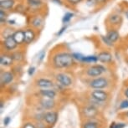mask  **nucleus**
I'll return each instance as SVG.
<instances>
[{"label":"nucleus","instance_id":"nucleus-1","mask_svg":"<svg viewBox=\"0 0 128 128\" xmlns=\"http://www.w3.org/2000/svg\"><path fill=\"white\" fill-rule=\"evenodd\" d=\"M49 64L54 70H68L76 66V60L74 59L72 53L66 50H57L50 55Z\"/></svg>","mask_w":128,"mask_h":128},{"label":"nucleus","instance_id":"nucleus-2","mask_svg":"<svg viewBox=\"0 0 128 128\" xmlns=\"http://www.w3.org/2000/svg\"><path fill=\"white\" fill-rule=\"evenodd\" d=\"M78 113L80 122L89 120L106 119L105 114L102 110L84 101H82L81 104H80L78 106Z\"/></svg>","mask_w":128,"mask_h":128},{"label":"nucleus","instance_id":"nucleus-3","mask_svg":"<svg viewBox=\"0 0 128 128\" xmlns=\"http://www.w3.org/2000/svg\"><path fill=\"white\" fill-rule=\"evenodd\" d=\"M86 84L90 90H110L113 86V81L110 77L101 76L96 78L86 80Z\"/></svg>","mask_w":128,"mask_h":128},{"label":"nucleus","instance_id":"nucleus-4","mask_svg":"<svg viewBox=\"0 0 128 128\" xmlns=\"http://www.w3.org/2000/svg\"><path fill=\"white\" fill-rule=\"evenodd\" d=\"M107 71V68L104 66L103 64H90V66H86L81 72V74L83 78L86 80L96 78V77L103 76L104 74L106 73Z\"/></svg>","mask_w":128,"mask_h":128},{"label":"nucleus","instance_id":"nucleus-5","mask_svg":"<svg viewBox=\"0 0 128 128\" xmlns=\"http://www.w3.org/2000/svg\"><path fill=\"white\" fill-rule=\"evenodd\" d=\"M53 79L57 84L63 88H68L73 84V78L68 73L64 71H58L53 74Z\"/></svg>","mask_w":128,"mask_h":128},{"label":"nucleus","instance_id":"nucleus-6","mask_svg":"<svg viewBox=\"0 0 128 128\" xmlns=\"http://www.w3.org/2000/svg\"><path fill=\"white\" fill-rule=\"evenodd\" d=\"M88 95L94 100L101 103L108 104V105L112 100V94L109 90H90Z\"/></svg>","mask_w":128,"mask_h":128},{"label":"nucleus","instance_id":"nucleus-7","mask_svg":"<svg viewBox=\"0 0 128 128\" xmlns=\"http://www.w3.org/2000/svg\"><path fill=\"white\" fill-rule=\"evenodd\" d=\"M33 86L36 90H40V89H49V88H54L56 86V82L54 80V79H50L47 77L40 76L36 77L34 80Z\"/></svg>","mask_w":128,"mask_h":128},{"label":"nucleus","instance_id":"nucleus-8","mask_svg":"<svg viewBox=\"0 0 128 128\" xmlns=\"http://www.w3.org/2000/svg\"><path fill=\"white\" fill-rule=\"evenodd\" d=\"M80 128H107V119L84 120L80 122Z\"/></svg>","mask_w":128,"mask_h":128},{"label":"nucleus","instance_id":"nucleus-9","mask_svg":"<svg viewBox=\"0 0 128 128\" xmlns=\"http://www.w3.org/2000/svg\"><path fill=\"white\" fill-rule=\"evenodd\" d=\"M59 119V110H47L44 115L43 120L49 128H53Z\"/></svg>","mask_w":128,"mask_h":128},{"label":"nucleus","instance_id":"nucleus-10","mask_svg":"<svg viewBox=\"0 0 128 128\" xmlns=\"http://www.w3.org/2000/svg\"><path fill=\"white\" fill-rule=\"evenodd\" d=\"M15 79V76L12 72V70H1L0 73V83H1V88L7 87L10 86L12 82Z\"/></svg>","mask_w":128,"mask_h":128},{"label":"nucleus","instance_id":"nucleus-11","mask_svg":"<svg viewBox=\"0 0 128 128\" xmlns=\"http://www.w3.org/2000/svg\"><path fill=\"white\" fill-rule=\"evenodd\" d=\"M2 49L4 50V52H13L14 51L18 44L14 40L13 36H9V37L2 38Z\"/></svg>","mask_w":128,"mask_h":128},{"label":"nucleus","instance_id":"nucleus-12","mask_svg":"<svg viewBox=\"0 0 128 128\" xmlns=\"http://www.w3.org/2000/svg\"><path fill=\"white\" fill-rule=\"evenodd\" d=\"M122 21H123L122 16L116 13H113L112 14H110L107 17V18H106V24H107L108 26H110V28H116L118 26L122 24Z\"/></svg>","mask_w":128,"mask_h":128},{"label":"nucleus","instance_id":"nucleus-13","mask_svg":"<svg viewBox=\"0 0 128 128\" xmlns=\"http://www.w3.org/2000/svg\"><path fill=\"white\" fill-rule=\"evenodd\" d=\"M0 64L2 67L4 68H10L14 66V61L11 56V54H8L7 52H2L0 55Z\"/></svg>","mask_w":128,"mask_h":128},{"label":"nucleus","instance_id":"nucleus-14","mask_svg":"<svg viewBox=\"0 0 128 128\" xmlns=\"http://www.w3.org/2000/svg\"><path fill=\"white\" fill-rule=\"evenodd\" d=\"M36 93L38 94L40 96H45V97H49L52 99H57L59 100V92L56 89L54 88H49V89H40L37 90Z\"/></svg>","mask_w":128,"mask_h":128},{"label":"nucleus","instance_id":"nucleus-15","mask_svg":"<svg viewBox=\"0 0 128 128\" xmlns=\"http://www.w3.org/2000/svg\"><path fill=\"white\" fill-rule=\"evenodd\" d=\"M44 24V18L43 16L37 14L35 16H33L30 20V27L34 28L35 30H40L43 28Z\"/></svg>","mask_w":128,"mask_h":128},{"label":"nucleus","instance_id":"nucleus-16","mask_svg":"<svg viewBox=\"0 0 128 128\" xmlns=\"http://www.w3.org/2000/svg\"><path fill=\"white\" fill-rule=\"evenodd\" d=\"M37 38L36 34V30L33 28H27L24 30V44H31L34 42V40Z\"/></svg>","mask_w":128,"mask_h":128},{"label":"nucleus","instance_id":"nucleus-17","mask_svg":"<svg viewBox=\"0 0 128 128\" xmlns=\"http://www.w3.org/2000/svg\"><path fill=\"white\" fill-rule=\"evenodd\" d=\"M98 61L105 64H110L113 61V55L109 51H101L97 54Z\"/></svg>","mask_w":128,"mask_h":128},{"label":"nucleus","instance_id":"nucleus-18","mask_svg":"<svg viewBox=\"0 0 128 128\" xmlns=\"http://www.w3.org/2000/svg\"><path fill=\"white\" fill-rule=\"evenodd\" d=\"M11 56L14 59V63L17 64H22L24 61L25 56H24V53L22 50H14V51L11 52Z\"/></svg>","mask_w":128,"mask_h":128},{"label":"nucleus","instance_id":"nucleus-19","mask_svg":"<svg viewBox=\"0 0 128 128\" xmlns=\"http://www.w3.org/2000/svg\"><path fill=\"white\" fill-rule=\"evenodd\" d=\"M106 37H107L109 40L113 42L115 44V43H116L118 40H119L120 38V34L118 32V30L116 28H110L109 30L107 31V34H106Z\"/></svg>","mask_w":128,"mask_h":128},{"label":"nucleus","instance_id":"nucleus-20","mask_svg":"<svg viewBox=\"0 0 128 128\" xmlns=\"http://www.w3.org/2000/svg\"><path fill=\"white\" fill-rule=\"evenodd\" d=\"M13 37L16 43L19 45H22L24 44V30H17L14 33Z\"/></svg>","mask_w":128,"mask_h":128},{"label":"nucleus","instance_id":"nucleus-21","mask_svg":"<svg viewBox=\"0 0 128 128\" xmlns=\"http://www.w3.org/2000/svg\"><path fill=\"white\" fill-rule=\"evenodd\" d=\"M15 6V1L14 0H1L0 1V9L8 11L14 8Z\"/></svg>","mask_w":128,"mask_h":128},{"label":"nucleus","instance_id":"nucleus-22","mask_svg":"<svg viewBox=\"0 0 128 128\" xmlns=\"http://www.w3.org/2000/svg\"><path fill=\"white\" fill-rule=\"evenodd\" d=\"M27 4L32 9H40L44 5L42 0H27Z\"/></svg>","mask_w":128,"mask_h":128},{"label":"nucleus","instance_id":"nucleus-23","mask_svg":"<svg viewBox=\"0 0 128 128\" xmlns=\"http://www.w3.org/2000/svg\"><path fill=\"white\" fill-rule=\"evenodd\" d=\"M98 61L97 55H88V56H84L82 61V64H96Z\"/></svg>","mask_w":128,"mask_h":128},{"label":"nucleus","instance_id":"nucleus-24","mask_svg":"<svg viewBox=\"0 0 128 128\" xmlns=\"http://www.w3.org/2000/svg\"><path fill=\"white\" fill-rule=\"evenodd\" d=\"M116 119L128 123V110H120L116 114Z\"/></svg>","mask_w":128,"mask_h":128},{"label":"nucleus","instance_id":"nucleus-25","mask_svg":"<svg viewBox=\"0 0 128 128\" xmlns=\"http://www.w3.org/2000/svg\"><path fill=\"white\" fill-rule=\"evenodd\" d=\"M14 32H15V30H14L13 28H11V27H5L3 30H2V33H1L2 38L9 37V36H13Z\"/></svg>","mask_w":128,"mask_h":128},{"label":"nucleus","instance_id":"nucleus-26","mask_svg":"<svg viewBox=\"0 0 128 128\" xmlns=\"http://www.w3.org/2000/svg\"><path fill=\"white\" fill-rule=\"evenodd\" d=\"M20 128H38L35 122L30 120H22V125Z\"/></svg>","mask_w":128,"mask_h":128},{"label":"nucleus","instance_id":"nucleus-27","mask_svg":"<svg viewBox=\"0 0 128 128\" xmlns=\"http://www.w3.org/2000/svg\"><path fill=\"white\" fill-rule=\"evenodd\" d=\"M127 108H128V99L125 98L119 103V106H118V107H117V112L126 110V109H127Z\"/></svg>","mask_w":128,"mask_h":128},{"label":"nucleus","instance_id":"nucleus-28","mask_svg":"<svg viewBox=\"0 0 128 128\" xmlns=\"http://www.w3.org/2000/svg\"><path fill=\"white\" fill-rule=\"evenodd\" d=\"M7 18H8V14L5 10L0 9V23H1V26H3L4 24H6Z\"/></svg>","mask_w":128,"mask_h":128},{"label":"nucleus","instance_id":"nucleus-29","mask_svg":"<svg viewBox=\"0 0 128 128\" xmlns=\"http://www.w3.org/2000/svg\"><path fill=\"white\" fill-rule=\"evenodd\" d=\"M74 17V14L70 13V12H67V13H66V14L64 15V17H63L62 18V22L63 24H67L69 23L70 21L71 20L72 18Z\"/></svg>","mask_w":128,"mask_h":128},{"label":"nucleus","instance_id":"nucleus-30","mask_svg":"<svg viewBox=\"0 0 128 128\" xmlns=\"http://www.w3.org/2000/svg\"><path fill=\"white\" fill-rule=\"evenodd\" d=\"M126 126V122H113L110 125V128H125Z\"/></svg>","mask_w":128,"mask_h":128},{"label":"nucleus","instance_id":"nucleus-31","mask_svg":"<svg viewBox=\"0 0 128 128\" xmlns=\"http://www.w3.org/2000/svg\"><path fill=\"white\" fill-rule=\"evenodd\" d=\"M101 40H102L104 44H105L106 45H107V46H109V47H113L115 45L114 43L112 42L109 38L106 37V36H101Z\"/></svg>","mask_w":128,"mask_h":128},{"label":"nucleus","instance_id":"nucleus-32","mask_svg":"<svg viewBox=\"0 0 128 128\" xmlns=\"http://www.w3.org/2000/svg\"><path fill=\"white\" fill-rule=\"evenodd\" d=\"M83 0H66V2L70 6H76L79 4H80Z\"/></svg>","mask_w":128,"mask_h":128},{"label":"nucleus","instance_id":"nucleus-33","mask_svg":"<svg viewBox=\"0 0 128 128\" xmlns=\"http://www.w3.org/2000/svg\"><path fill=\"white\" fill-rule=\"evenodd\" d=\"M122 96H124L125 98L128 99V84H124V86H123L122 90Z\"/></svg>","mask_w":128,"mask_h":128},{"label":"nucleus","instance_id":"nucleus-34","mask_svg":"<svg viewBox=\"0 0 128 128\" xmlns=\"http://www.w3.org/2000/svg\"><path fill=\"white\" fill-rule=\"evenodd\" d=\"M86 4H87L88 6L98 5V4H97V1H96V0H86Z\"/></svg>","mask_w":128,"mask_h":128},{"label":"nucleus","instance_id":"nucleus-35","mask_svg":"<svg viewBox=\"0 0 128 128\" xmlns=\"http://www.w3.org/2000/svg\"><path fill=\"white\" fill-rule=\"evenodd\" d=\"M35 71V67L34 66H30V68H28V74L30 76H32L34 73Z\"/></svg>","mask_w":128,"mask_h":128},{"label":"nucleus","instance_id":"nucleus-36","mask_svg":"<svg viewBox=\"0 0 128 128\" xmlns=\"http://www.w3.org/2000/svg\"><path fill=\"white\" fill-rule=\"evenodd\" d=\"M44 56H45V52L44 51H42V52L40 53V54L38 55V62L40 63V62L42 61V60H44Z\"/></svg>","mask_w":128,"mask_h":128},{"label":"nucleus","instance_id":"nucleus-37","mask_svg":"<svg viewBox=\"0 0 128 128\" xmlns=\"http://www.w3.org/2000/svg\"><path fill=\"white\" fill-rule=\"evenodd\" d=\"M10 122H11V118L9 116H6L5 118H4V126H8L9 123H10Z\"/></svg>","mask_w":128,"mask_h":128},{"label":"nucleus","instance_id":"nucleus-38","mask_svg":"<svg viewBox=\"0 0 128 128\" xmlns=\"http://www.w3.org/2000/svg\"><path fill=\"white\" fill-rule=\"evenodd\" d=\"M66 28H67V26H64V27H63V28H61V30H60L59 31V32H58V33H57V35H58V36L61 35V34H63V33H64V31H66Z\"/></svg>","mask_w":128,"mask_h":128},{"label":"nucleus","instance_id":"nucleus-39","mask_svg":"<svg viewBox=\"0 0 128 128\" xmlns=\"http://www.w3.org/2000/svg\"><path fill=\"white\" fill-rule=\"evenodd\" d=\"M97 1V4L98 5H100V4H105L107 3L108 0H96Z\"/></svg>","mask_w":128,"mask_h":128},{"label":"nucleus","instance_id":"nucleus-40","mask_svg":"<svg viewBox=\"0 0 128 128\" xmlns=\"http://www.w3.org/2000/svg\"><path fill=\"white\" fill-rule=\"evenodd\" d=\"M52 1L54 2V4H60V5H61V4H62L61 0H52Z\"/></svg>","mask_w":128,"mask_h":128},{"label":"nucleus","instance_id":"nucleus-41","mask_svg":"<svg viewBox=\"0 0 128 128\" xmlns=\"http://www.w3.org/2000/svg\"><path fill=\"white\" fill-rule=\"evenodd\" d=\"M124 14H125V15H126V18H128V8H126L125 10V12H124Z\"/></svg>","mask_w":128,"mask_h":128},{"label":"nucleus","instance_id":"nucleus-42","mask_svg":"<svg viewBox=\"0 0 128 128\" xmlns=\"http://www.w3.org/2000/svg\"><path fill=\"white\" fill-rule=\"evenodd\" d=\"M125 62H126V64L127 66H128V56H126L125 58Z\"/></svg>","mask_w":128,"mask_h":128}]
</instances>
